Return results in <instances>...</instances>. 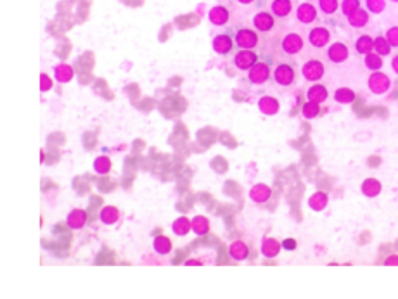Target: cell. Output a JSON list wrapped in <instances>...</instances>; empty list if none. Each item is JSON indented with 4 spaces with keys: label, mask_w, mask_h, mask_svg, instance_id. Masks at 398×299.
I'll return each instance as SVG.
<instances>
[{
    "label": "cell",
    "mask_w": 398,
    "mask_h": 299,
    "mask_svg": "<svg viewBox=\"0 0 398 299\" xmlns=\"http://www.w3.org/2000/svg\"><path fill=\"white\" fill-rule=\"evenodd\" d=\"M234 42H236V45L239 49L253 50L258 45V35L257 31L250 30V28H241V30H237L236 36H234Z\"/></svg>",
    "instance_id": "obj_1"
},
{
    "label": "cell",
    "mask_w": 398,
    "mask_h": 299,
    "mask_svg": "<svg viewBox=\"0 0 398 299\" xmlns=\"http://www.w3.org/2000/svg\"><path fill=\"white\" fill-rule=\"evenodd\" d=\"M390 87H392V80H390L388 75H385L381 71H374L371 75V78H369V89H371V92L378 94V96L388 92Z\"/></svg>",
    "instance_id": "obj_2"
},
{
    "label": "cell",
    "mask_w": 398,
    "mask_h": 299,
    "mask_svg": "<svg viewBox=\"0 0 398 299\" xmlns=\"http://www.w3.org/2000/svg\"><path fill=\"white\" fill-rule=\"evenodd\" d=\"M268 78H270V66L266 63H264V61H258V63L248 71V80H250V83H253V85H262V83L268 82Z\"/></svg>",
    "instance_id": "obj_3"
},
{
    "label": "cell",
    "mask_w": 398,
    "mask_h": 299,
    "mask_svg": "<svg viewBox=\"0 0 398 299\" xmlns=\"http://www.w3.org/2000/svg\"><path fill=\"white\" fill-rule=\"evenodd\" d=\"M294 78H296V73H294V68L291 66V64L282 63L275 68V71H273V80H275V83H279V85H282V87L293 85Z\"/></svg>",
    "instance_id": "obj_4"
},
{
    "label": "cell",
    "mask_w": 398,
    "mask_h": 299,
    "mask_svg": "<svg viewBox=\"0 0 398 299\" xmlns=\"http://www.w3.org/2000/svg\"><path fill=\"white\" fill-rule=\"evenodd\" d=\"M258 63V56L253 52V50H246V49H241L239 52L236 54L234 57V64L236 68L243 69V71H250L255 64Z\"/></svg>",
    "instance_id": "obj_5"
},
{
    "label": "cell",
    "mask_w": 398,
    "mask_h": 299,
    "mask_svg": "<svg viewBox=\"0 0 398 299\" xmlns=\"http://www.w3.org/2000/svg\"><path fill=\"white\" fill-rule=\"evenodd\" d=\"M303 76H305V80H308V82H319L320 78L324 76V64L320 63V61L317 59H310L306 61L305 64H303Z\"/></svg>",
    "instance_id": "obj_6"
},
{
    "label": "cell",
    "mask_w": 398,
    "mask_h": 299,
    "mask_svg": "<svg viewBox=\"0 0 398 299\" xmlns=\"http://www.w3.org/2000/svg\"><path fill=\"white\" fill-rule=\"evenodd\" d=\"M234 45H236V42H234V38L229 33H220L213 38V50L217 54H220V56L231 54Z\"/></svg>",
    "instance_id": "obj_7"
},
{
    "label": "cell",
    "mask_w": 398,
    "mask_h": 299,
    "mask_svg": "<svg viewBox=\"0 0 398 299\" xmlns=\"http://www.w3.org/2000/svg\"><path fill=\"white\" fill-rule=\"evenodd\" d=\"M308 40L310 43H312L313 47H317V49H322V47H326L327 43H329L331 40V31L327 30V28H313V30H310L308 33Z\"/></svg>",
    "instance_id": "obj_8"
},
{
    "label": "cell",
    "mask_w": 398,
    "mask_h": 299,
    "mask_svg": "<svg viewBox=\"0 0 398 299\" xmlns=\"http://www.w3.org/2000/svg\"><path fill=\"white\" fill-rule=\"evenodd\" d=\"M303 45H305V42L298 33H289L282 40V50L286 54H289V56H294L299 50H303Z\"/></svg>",
    "instance_id": "obj_9"
},
{
    "label": "cell",
    "mask_w": 398,
    "mask_h": 299,
    "mask_svg": "<svg viewBox=\"0 0 398 299\" xmlns=\"http://www.w3.org/2000/svg\"><path fill=\"white\" fill-rule=\"evenodd\" d=\"M348 56H350V50L343 42L332 43L329 47V50H327V57H329V61H332L334 64L345 63V61L348 59Z\"/></svg>",
    "instance_id": "obj_10"
},
{
    "label": "cell",
    "mask_w": 398,
    "mask_h": 299,
    "mask_svg": "<svg viewBox=\"0 0 398 299\" xmlns=\"http://www.w3.org/2000/svg\"><path fill=\"white\" fill-rule=\"evenodd\" d=\"M208 17L210 21L215 24V26H224V24L229 23V17H231V12H229L227 7L224 5H215L213 9L208 12Z\"/></svg>",
    "instance_id": "obj_11"
},
{
    "label": "cell",
    "mask_w": 398,
    "mask_h": 299,
    "mask_svg": "<svg viewBox=\"0 0 398 299\" xmlns=\"http://www.w3.org/2000/svg\"><path fill=\"white\" fill-rule=\"evenodd\" d=\"M296 17H298L299 23H303V24L313 23V21H315V17H317L315 5H312V3H308V2L301 3V5L296 9Z\"/></svg>",
    "instance_id": "obj_12"
},
{
    "label": "cell",
    "mask_w": 398,
    "mask_h": 299,
    "mask_svg": "<svg viewBox=\"0 0 398 299\" xmlns=\"http://www.w3.org/2000/svg\"><path fill=\"white\" fill-rule=\"evenodd\" d=\"M253 24L260 31H270L273 28V24H275V19H273V16L270 12H258L253 17Z\"/></svg>",
    "instance_id": "obj_13"
},
{
    "label": "cell",
    "mask_w": 398,
    "mask_h": 299,
    "mask_svg": "<svg viewBox=\"0 0 398 299\" xmlns=\"http://www.w3.org/2000/svg\"><path fill=\"white\" fill-rule=\"evenodd\" d=\"M258 107H260V111L264 112V114L273 116V114H277V112H279L280 104H279V100L273 99V97L265 96V97H262L260 102H258Z\"/></svg>",
    "instance_id": "obj_14"
},
{
    "label": "cell",
    "mask_w": 398,
    "mask_h": 299,
    "mask_svg": "<svg viewBox=\"0 0 398 299\" xmlns=\"http://www.w3.org/2000/svg\"><path fill=\"white\" fill-rule=\"evenodd\" d=\"M250 196H251V199H253L255 202L264 204V202H266V200L270 199V196H272V191H270L268 185H265V184H258V185H255V187L251 189Z\"/></svg>",
    "instance_id": "obj_15"
},
{
    "label": "cell",
    "mask_w": 398,
    "mask_h": 299,
    "mask_svg": "<svg viewBox=\"0 0 398 299\" xmlns=\"http://www.w3.org/2000/svg\"><path fill=\"white\" fill-rule=\"evenodd\" d=\"M87 223V213L83 209H73L71 213L68 214V225L75 230L78 228H83Z\"/></svg>",
    "instance_id": "obj_16"
},
{
    "label": "cell",
    "mask_w": 398,
    "mask_h": 299,
    "mask_svg": "<svg viewBox=\"0 0 398 299\" xmlns=\"http://www.w3.org/2000/svg\"><path fill=\"white\" fill-rule=\"evenodd\" d=\"M293 10V2L291 0H273L272 2V14L277 17H286Z\"/></svg>",
    "instance_id": "obj_17"
},
{
    "label": "cell",
    "mask_w": 398,
    "mask_h": 299,
    "mask_svg": "<svg viewBox=\"0 0 398 299\" xmlns=\"http://www.w3.org/2000/svg\"><path fill=\"white\" fill-rule=\"evenodd\" d=\"M279 251H280V242L277 239H273V237H266L264 240V244H262V254H264L265 258L277 256Z\"/></svg>",
    "instance_id": "obj_18"
},
{
    "label": "cell",
    "mask_w": 398,
    "mask_h": 299,
    "mask_svg": "<svg viewBox=\"0 0 398 299\" xmlns=\"http://www.w3.org/2000/svg\"><path fill=\"white\" fill-rule=\"evenodd\" d=\"M348 23L352 24L353 28H362V26H365V24L369 23V12L365 9H362V7H360V9H357L353 14H350V16H348Z\"/></svg>",
    "instance_id": "obj_19"
},
{
    "label": "cell",
    "mask_w": 398,
    "mask_h": 299,
    "mask_svg": "<svg viewBox=\"0 0 398 299\" xmlns=\"http://www.w3.org/2000/svg\"><path fill=\"white\" fill-rule=\"evenodd\" d=\"M306 97H308V100L320 104V102L327 99V89L324 85H312L308 89V92H306Z\"/></svg>",
    "instance_id": "obj_20"
},
{
    "label": "cell",
    "mask_w": 398,
    "mask_h": 299,
    "mask_svg": "<svg viewBox=\"0 0 398 299\" xmlns=\"http://www.w3.org/2000/svg\"><path fill=\"white\" fill-rule=\"evenodd\" d=\"M372 49H374V38L369 35H360L359 38H357L355 42V50L359 54H369L372 52Z\"/></svg>",
    "instance_id": "obj_21"
},
{
    "label": "cell",
    "mask_w": 398,
    "mask_h": 299,
    "mask_svg": "<svg viewBox=\"0 0 398 299\" xmlns=\"http://www.w3.org/2000/svg\"><path fill=\"white\" fill-rule=\"evenodd\" d=\"M248 253H250V251H248V246L243 242V240H236V242L231 244V256L234 258V260H237V261L246 260Z\"/></svg>",
    "instance_id": "obj_22"
},
{
    "label": "cell",
    "mask_w": 398,
    "mask_h": 299,
    "mask_svg": "<svg viewBox=\"0 0 398 299\" xmlns=\"http://www.w3.org/2000/svg\"><path fill=\"white\" fill-rule=\"evenodd\" d=\"M362 192L367 198H376L381 192V184L376 178H367V180L362 184Z\"/></svg>",
    "instance_id": "obj_23"
},
{
    "label": "cell",
    "mask_w": 398,
    "mask_h": 299,
    "mask_svg": "<svg viewBox=\"0 0 398 299\" xmlns=\"http://www.w3.org/2000/svg\"><path fill=\"white\" fill-rule=\"evenodd\" d=\"M365 68L371 69V71H379V69L383 68V56H379V54L376 52H369L365 54Z\"/></svg>",
    "instance_id": "obj_24"
},
{
    "label": "cell",
    "mask_w": 398,
    "mask_h": 299,
    "mask_svg": "<svg viewBox=\"0 0 398 299\" xmlns=\"http://www.w3.org/2000/svg\"><path fill=\"white\" fill-rule=\"evenodd\" d=\"M334 99L336 102H339V104H352V102L355 100V92L346 89V87H343V89H338L334 92Z\"/></svg>",
    "instance_id": "obj_25"
},
{
    "label": "cell",
    "mask_w": 398,
    "mask_h": 299,
    "mask_svg": "<svg viewBox=\"0 0 398 299\" xmlns=\"http://www.w3.org/2000/svg\"><path fill=\"white\" fill-rule=\"evenodd\" d=\"M374 50L376 54H379V56H388L390 52H392V45H390V42L386 40V36L379 35L374 38Z\"/></svg>",
    "instance_id": "obj_26"
},
{
    "label": "cell",
    "mask_w": 398,
    "mask_h": 299,
    "mask_svg": "<svg viewBox=\"0 0 398 299\" xmlns=\"http://www.w3.org/2000/svg\"><path fill=\"white\" fill-rule=\"evenodd\" d=\"M327 200H329V199H327V196L324 194V192H315V194L308 199V204H310V207H312V209L322 211L324 207L327 206Z\"/></svg>",
    "instance_id": "obj_27"
},
{
    "label": "cell",
    "mask_w": 398,
    "mask_h": 299,
    "mask_svg": "<svg viewBox=\"0 0 398 299\" xmlns=\"http://www.w3.org/2000/svg\"><path fill=\"white\" fill-rule=\"evenodd\" d=\"M192 228V221L187 220L185 216H180L178 220H175L173 223V232L177 233V235H187L189 232H191Z\"/></svg>",
    "instance_id": "obj_28"
},
{
    "label": "cell",
    "mask_w": 398,
    "mask_h": 299,
    "mask_svg": "<svg viewBox=\"0 0 398 299\" xmlns=\"http://www.w3.org/2000/svg\"><path fill=\"white\" fill-rule=\"evenodd\" d=\"M118 218H120V211L116 209L115 206H108V207H104V209L101 211V220L104 221V223H108V225L116 223V221H118Z\"/></svg>",
    "instance_id": "obj_29"
},
{
    "label": "cell",
    "mask_w": 398,
    "mask_h": 299,
    "mask_svg": "<svg viewBox=\"0 0 398 299\" xmlns=\"http://www.w3.org/2000/svg\"><path fill=\"white\" fill-rule=\"evenodd\" d=\"M192 230L198 233V235H204V233H208V230H210V221H208V218L196 216L194 220H192Z\"/></svg>",
    "instance_id": "obj_30"
},
{
    "label": "cell",
    "mask_w": 398,
    "mask_h": 299,
    "mask_svg": "<svg viewBox=\"0 0 398 299\" xmlns=\"http://www.w3.org/2000/svg\"><path fill=\"white\" fill-rule=\"evenodd\" d=\"M154 249L158 251L159 254H168L171 251V240L168 237L161 235L154 239Z\"/></svg>",
    "instance_id": "obj_31"
},
{
    "label": "cell",
    "mask_w": 398,
    "mask_h": 299,
    "mask_svg": "<svg viewBox=\"0 0 398 299\" xmlns=\"http://www.w3.org/2000/svg\"><path fill=\"white\" fill-rule=\"evenodd\" d=\"M56 78H57V82H61V83L69 82V80L73 78V68L66 66V64H61V66H57L56 68Z\"/></svg>",
    "instance_id": "obj_32"
},
{
    "label": "cell",
    "mask_w": 398,
    "mask_h": 299,
    "mask_svg": "<svg viewBox=\"0 0 398 299\" xmlns=\"http://www.w3.org/2000/svg\"><path fill=\"white\" fill-rule=\"evenodd\" d=\"M301 111H303V116H305L306 119H312V118H315V116H319V112H320V105L317 104V102L308 100V102H306V104H303Z\"/></svg>",
    "instance_id": "obj_33"
},
{
    "label": "cell",
    "mask_w": 398,
    "mask_h": 299,
    "mask_svg": "<svg viewBox=\"0 0 398 299\" xmlns=\"http://www.w3.org/2000/svg\"><path fill=\"white\" fill-rule=\"evenodd\" d=\"M319 7L324 14H334L339 9L338 0H319Z\"/></svg>",
    "instance_id": "obj_34"
},
{
    "label": "cell",
    "mask_w": 398,
    "mask_h": 299,
    "mask_svg": "<svg viewBox=\"0 0 398 299\" xmlns=\"http://www.w3.org/2000/svg\"><path fill=\"white\" fill-rule=\"evenodd\" d=\"M94 168H96L97 173L104 175V173H108V171L111 170V161L108 159V156H101V158L96 159V163H94Z\"/></svg>",
    "instance_id": "obj_35"
},
{
    "label": "cell",
    "mask_w": 398,
    "mask_h": 299,
    "mask_svg": "<svg viewBox=\"0 0 398 299\" xmlns=\"http://www.w3.org/2000/svg\"><path fill=\"white\" fill-rule=\"evenodd\" d=\"M357 9H360V0H343L341 10H343V14H345V16L353 14Z\"/></svg>",
    "instance_id": "obj_36"
},
{
    "label": "cell",
    "mask_w": 398,
    "mask_h": 299,
    "mask_svg": "<svg viewBox=\"0 0 398 299\" xmlns=\"http://www.w3.org/2000/svg\"><path fill=\"white\" fill-rule=\"evenodd\" d=\"M365 2H367V9L371 10V12H374V14L383 12V10H385V7H386L385 0H365Z\"/></svg>",
    "instance_id": "obj_37"
},
{
    "label": "cell",
    "mask_w": 398,
    "mask_h": 299,
    "mask_svg": "<svg viewBox=\"0 0 398 299\" xmlns=\"http://www.w3.org/2000/svg\"><path fill=\"white\" fill-rule=\"evenodd\" d=\"M386 40H388L392 47H398V26L390 28L388 33H386Z\"/></svg>",
    "instance_id": "obj_38"
},
{
    "label": "cell",
    "mask_w": 398,
    "mask_h": 299,
    "mask_svg": "<svg viewBox=\"0 0 398 299\" xmlns=\"http://www.w3.org/2000/svg\"><path fill=\"white\" fill-rule=\"evenodd\" d=\"M42 90H49L50 89V83H49V76L47 75H42Z\"/></svg>",
    "instance_id": "obj_39"
},
{
    "label": "cell",
    "mask_w": 398,
    "mask_h": 299,
    "mask_svg": "<svg viewBox=\"0 0 398 299\" xmlns=\"http://www.w3.org/2000/svg\"><path fill=\"white\" fill-rule=\"evenodd\" d=\"M282 246L286 247V249H294V247H296V242H294V240H286Z\"/></svg>",
    "instance_id": "obj_40"
},
{
    "label": "cell",
    "mask_w": 398,
    "mask_h": 299,
    "mask_svg": "<svg viewBox=\"0 0 398 299\" xmlns=\"http://www.w3.org/2000/svg\"><path fill=\"white\" fill-rule=\"evenodd\" d=\"M392 68H393V71H395L397 75H398V54H397L395 57H393V61H392Z\"/></svg>",
    "instance_id": "obj_41"
},
{
    "label": "cell",
    "mask_w": 398,
    "mask_h": 299,
    "mask_svg": "<svg viewBox=\"0 0 398 299\" xmlns=\"http://www.w3.org/2000/svg\"><path fill=\"white\" fill-rule=\"evenodd\" d=\"M386 265H398V256H390L386 260Z\"/></svg>",
    "instance_id": "obj_42"
},
{
    "label": "cell",
    "mask_w": 398,
    "mask_h": 299,
    "mask_svg": "<svg viewBox=\"0 0 398 299\" xmlns=\"http://www.w3.org/2000/svg\"><path fill=\"white\" fill-rule=\"evenodd\" d=\"M239 3H251V2H255V0H237Z\"/></svg>",
    "instance_id": "obj_43"
},
{
    "label": "cell",
    "mask_w": 398,
    "mask_h": 299,
    "mask_svg": "<svg viewBox=\"0 0 398 299\" xmlns=\"http://www.w3.org/2000/svg\"><path fill=\"white\" fill-rule=\"evenodd\" d=\"M393 2H398V0H393Z\"/></svg>",
    "instance_id": "obj_44"
}]
</instances>
